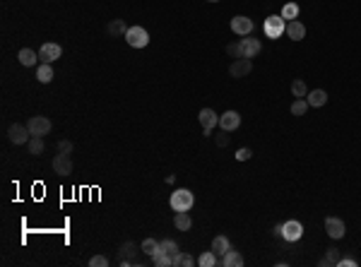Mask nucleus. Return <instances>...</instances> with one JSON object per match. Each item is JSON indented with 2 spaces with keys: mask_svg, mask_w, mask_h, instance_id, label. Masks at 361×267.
Instances as JSON below:
<instances>
[{
  "mask_svg": "<svg viewBox=\"0 0 361 267\" xmlns=\"http://www.w3.org/2000/svg\"><path fill=\"white\" fill-rule=\"evenodd\" d=\"M193 202H195V198H193V193L186 188H178L171 193V198H169V205H171V210L174 212H188L190 207H193Z\"/></svg>",
  "mask_w": 361,
  "mask_h": 267,
  "instance_id": "nucleus-1",
  "label": "nucleus"
},
{
  "mask_svg": "<svg viewBox=\"0 0 361 267\" xmlns=\"http://www.w3.org/2000/svg\"><path fill=\"white\" fill-rule=\"evenodd\" d=\"M263 29H265V36H267V39H279V36L286 32L284 17H282V15H270V17L265 20Z\"/></svg>",
  "mask_w": 361,
  "mask_h": 267,
  "instance_id": "nucleus-2",
  "label": "nucleus"
},
{
  "mask_svg": "<svg viewBox=\"0 0 361 267\" xmlns=\"http://www.w3.org/2000/svg\"><path fill=\"white\" fill-rule=\"evenodd\" d=\"M125 41H128V46H132V48H145V46L150 44V34H147L145 27H130V29L125 32Z\"/></svg>",
  "mask_w": 361,
  "mask_h": 267,
  "instance_id": "nucleus-3",
  "label": "nucleus"
},
{
  "mask_svg": "<svg viewBox=\"0 0 361 267\" xmlns=\"http://www.w3.org/2000/svg\"><path fill=\"white\" fill-rule=\"evenodd\" d=\"M27 128H29V133L34 137H44V135L51 133V128H53V123L48 121L46 116H32L29 123H27Z\"/></svg>",
  "mask_w": 361,
  "mask_h": 267,
  "instance_id": "nucleus-4",
  "label": "nucleus"
},
{
  "mask_svg": "<svg viewBox=\"0 0 361 267\" xmlns=\"http://www.w3.org/2000/svg\"><path fill=\"white\" fill-rule=\"evenodd\" d=\"M8 137H10L12 145H27V142L32 140V133H29V128L22 125V123H12L10 128H8Z\"/></svg>",
  "mask_w": 361,
  "mask_h": 267,
  "instance_id": "nucleus-5",
  "label": "nucleus"
},
{
  "mask_svg": "<svg viewBox=\"0 0 361 267\" xmlns=\"http://www.w3.org/2000/svg\"><path fill=\"white\" fill-rule=\"evenodd\" d=\"M251 70H253V60H251V58H236V60L229 65V75L239 79V77L251 75Z\"/></svg>",
  "mask_w": 361,
  "mask_h": 267,
  "instance_id": "nucleus-6",
  "label": "nucleus"
},
{
  "mask_svg": "<svg viewBox=\"0 0 361 267\" xmlns=\"http://www.w3.org/2000/svg\"><path fill=\"white\" fill-rule=\"evenodd\" d=\"M282 236H284V241H289V243H296V241L304 236V226H301V222H296V219L284 222L282 224Z\"/></svg>",
  "mask_w": 361,
  "mask_h": 267,
  "instance_id": "nucleus-7",
  "label": "nucleus"
},
{
  "mask_svg": "<svg viewBox=\"0 0 361 267\" xmlns=\"http://www.w3.org/2000/svg\"><path fill=\"white\" fill-rule=\"evenodd\" d=\"M253 20L251 17H243V15H236L234 20H231V32L239 34V36H248V34L253 32Z\"/></svg>",
  "mask_w": 361,
  "mask_h": 267,
  "instance_id": "nucleus-8",
  "label": "nucleus"
},
{
  "mask_svg": "<svg viewBox=\"0 0 361 267\" xmlns=\"http://www.w3.org/2000/svg\"><path fill=\"white\" fill-rule=\"evenodd\" d=\"M60 56H63V48L58 44H44L39 48V60L41 63H55Z\"/></svg>",
  "mask_w": 361,
  "mask_h": 267,
  "instance_id": "nucleus-9",
  "label": "nucleus"
},
{
  "mask_svg": "<svg viewBox=\"0 0 361 267\" xmlns=\"http://www.w3.org/2000/svg\"><path fill=\"white\" fill-rule=\"evenodd\" d=\"M325 231H328L330 238H342V236L347 234V226H344V222L339 219V217H328L325 219Z\"/></svg>",
  "mask_w": 361,
  "mask_h": 267,
  "instance_id": "nucleus-10",
  "label": "nucleus"
},
{
  "mask_svg": "<svg viewBox=\"0 0 361 267\" xmlns=\"http://www.w3.org/2000/svg\"><path fill=\"white\" fill-rule=\"evenodd\" d=\"M53 171L58 173V176L73 173V156L70 154H55L53 156Z\"/></svg>",
  "mask_w": 361,
  "mask_h": 267,
  "instance_id": "nucleus-11",
  "label": "nucleus"
},
{
  "mask_svg": "<svg viewBox=\"0 0 361 267\" xmlns=\"http://www.w3.org/2000/svg\"><path fill=\"white\" fill-rule=\"evenodd\" d=\"M241 125V116L236 111H227L219 116V128L222 130H227V133H231V130H236Z\"/></svg>",
  "mask_w": 361,
  "mask_h": 267,
  "instance_id": "nucleus-12",
  "label": "nucleus"
},
{
  "mask_svg": "<svg viewBox=\"0 0 361 267\" xmlns=\"http://www.w3.org/2000/svg\"><path fill=\"white\" fill-rule=\"evenodd\" d=\"M260 48H263V44H260L258 39H251V36L241 39V51H243V58H255L258 53H260Z\"/></svg>",
  "mask_w": 361,
  "mask_h": 267,
  "instance_id": "nucleus-13",
  "label": "nucleus"
},
{
  "mask_svg": "<svg viewBox=\"0 0 361 267\" xmlns=\"http://www.w3.org/2000/svg\"><path fill=\"white\" fill-rule=\"evenodd\" d=\"M286 36H289L292 41H304V36H306V27H304V22L289 20V22H286Z\"/></svg>",
  "mask_w": 361,
  "mask_h": 267,
  "instance_id": "nucleus-14",
  "label": "nucleus"
},
{
  "mask_svg": "<svg viewBox=\"0 0 361 267\" xmlns=\"http://www.w3.org/2000/svg\"><path fill=\"white\" fill-rule=\"evenodd\" d=\"M197 118H200V125H202V130H212L214 125H219V116L212 109H202V111L197 113Z\"/></svg>",
  "mask_w": 361,
  "mask_h": 267,
  "instance_id": "nucleus-15",
  "label": "nucleus"
},
{
  "mask_svg": "<svg viewBox=\"0 0 361 267\" xmlns=\"http://www.w3.org/2000/svg\"><path fill=\"white\" fill-rule=\"evenodd\" d=\"M217 265H224V267H243V255H241L239 250H227L224 255H222V260H219Z\"/></svg>",
  "mask_w": 361,
  "mask_h": 267,
  "instance_id": "nucleus-16",
  "label": "nucleus"
},
{
  "mask_svg": "<svg viewBox=\"0 0 361 267\" xmlns=\"http://www.w3.org/2000/svg\"><path fill=\"white\" fill-rule=\"evenodd\" d=\"M135 243L132 241H125V243L120 245L118 255H120V265H130V262H135Z\"/></svg>",
  "mask_w": 361,
  "mask_h": 267,
  "instance_id": "nucleus-17",
  "label": "nucleus"
},
{
  "mask_svg": "<svg viewBox=\"0 0 361 267\" xmlns=\"http://www.w3.org/2000/svg\"><path fill=\"white\" fill-rule=\"evenodd\" d=\"M55 72H53V65L51 63H41V65L36 67V79L41 82V84H48V82H53Z\"/></svg>",
  "mask_w": 361,
  "mask_h": 267,
  "instance_id": "nucleus-18",
  "label": "nucleus"
},
{
  "mask_svg": "<svg viewBox=\"0 0 361 267\" xmlns=\"http://www.w3.org/2000/svg\"><path fill=\"white\" fill-rule=\"evenodd\" d=\"M306 101H308V106H313V109H320V106H325V101H328V94H325L323 89H313V92H308V94H306Z\"/></svg>",
  "mask_w": 361,
  "mask_h": 267,
  "instance_id": "nucleus-19",
  "label": "nucleus"
},
{
  "mask_svg": "<svg viewBox=\"0 0 361 267\" xmlns=\"http://www.w3.org/2000/svg\"><path fill=\"white\" fill-rule=\"evenodd\" d=\"M174 226L178 229V231H190V226H193V219H190V214H188V212H176Z\"/></svg>",
  "mask_w": 361,
  "mask_h": 267,
  "instance_id": "nucleus-20",
  "label": "nucleus"
},
{
  "mask_svg": "<svg viewBox=\"0 0 361 267\" xmlns=\"http://www.w3.org/2000/svg\"><path fill=\"white\" fill-rule=\"evenodd\" d=\"M17 58H20V63H22L24 67H34L36 60H39V53H34L32 48H22V51L17 53Z\"/></svg>",
  "mask_w": 361,
  "mask_h": 267,
  "instance_id": "nucleus-21",
  "label": "nucleus"
},
{
  "mask_svg": "<svg viewBox=\"0 0 361 267\" xmlns=\"http://www.w3.org/2000/svg\"><path fill=\"white\" fill-rule=\"evenodd\" d=\"M339 250L337 248H328V253H325V257L320 260V267H337L339 265Z\"/></svg>",
  "mask_w": 361,
  "mask_h": 267,
  "instance_id": "nucleus-22",
  "label": "nucleus"
},
{
  "mask_svg": "<svg viewBox=\"0 0 361 267\" xmlns=\"http://www.w3.org/2000/svg\"><path fill=\"white\" fill-rule=\"evenodd\" d=\"M152 265L154 267H174V257L169 255V253H162V250H157L152 255Z\"/></svg>",
  "mask_w": 361,
  "mask_h": 267,
  "instance_id": "nucleus-23",
  "label": "nucleus"
},
{
  "mask_svg": "<svg viewBox=\"0 0 361 267\" xmlns=\"http://www.w3.org/2000/svg\"><path fill=\"white\" fill-rule=\"evenodd\" d=\"M195 265V257L190 255V253H183V250H178L174 255V267H193Z\"/></svg>",
  "mask_w": 361,
  "mask_h": 267,
  "instance_id": "nucleus-24",
  "label": "nucleus"
},
{
  "mask_svg": "<svg viewBox=\"0 0 361 267\" xmlns=\"http://www.w3.org/2000/svg\"><path fill=\"white\" fill-rule=\"evenodd\" d=\"M229 248H231V243H229V238H227V236H214V241H212V250H214L217 255H224Z\"/></svg>",
  "mask_w": 361,
  "mask_h": 267,
  "instance_id": "nucleus-25",
  "label": "nucleus"
},
{
  "mask_svg": "<svg viewBox=\"0 0 361 267\" xmlns=\"http://www.w3.org/2000/svg\"><path fill=\"white\" fill-rule=\"evenodd\" d=\"M217 262L219 260H217V253H214V250H205L202 255L197 257V265L200 267H214Z\"/></svg>",
  "mask_w": 361,
  "mask_h": 267,
  "instance_id": "nucleus-26",
  "label": "nucleus"
},
{
  "mask_svg": "<svg viewBox=\"0 0 361 267\" xmlns=\"http://www.w3.org/2000/svg\"><path fill=\"white\" fill-rule=\"evenodd\" d=\"M29 145V154H34V156H39V154H44V137H34L32 135V140L27 142Z\"/></svg>",
  "mask_w": 361,
  "mask_h": 267,
  "instance_id": "nucleus-27",
  "label": "nucleus"
},
{
  "mask_svg": "<svg viewBox=\"0 0 361 267\" xmlns=\"http://www.w3.org/2000/svg\"><path fill=\"white\" fill-rule=\"evenodd\" d=\"M292 94H294L296 99H304V97L308 94L306 82H304V79H294V82H292Z\"/></svg>",
  "mask_w": 361,
  "mask_h": 267,
  "instance_id": "nucleus-28",
  "label": "nucleus"
},
{
  "mask_svg": "<svg viewBox=\"0 0 361 267\" xmlns=\"http://www.w3.org/2000/svg\"><path fill=\"white\" fill-rule=\"evenodd\" d=\"M125 32H128V27H125V22H123V20H113V22L109 24V34H111V36H125Z\"/></svg>",
  "mask_w": 361,
  "mask_h": 267,
  "instance_id": "nucleus-29",
  "label": "nucleus"
},
{
  "mask_svg": "<svg viewBox=\"0 0 361 267\" xmlns=\"http://www.w3.org/2000/svg\"><path fill=\"white\" fill-rule=\"evenodd\" d=\"M159 250H162V253H169V255L174 257L176 253H178V243L171 241V238H164V241H159Z\"/></svg>",
  "mask_w": 361,
  "mask_h": 267,
  "instance_id": "nucleus-30",
  "label": "nucleus"
},
{
  "mask_svg": "<svg viewBox=\"0 0 361 267\" xmlns=\"http://www.w3.org/2000/svg\"><path fill=\"white\" fill-rule=\"evenodd\" d=\"M140 248H142V253H145V255H150V257H152L154 253L159 250V241H154V238H145Z\"/></svg>",
  "mask_w": 361,
  "mask_h": 267,
  "instance_id": "nucleus-31",
  "label": "nucleus"
},
{
  "mask_svg": "<svg viewBox=\"0 0 361 267\" xmlns=\"http://www.w3.org/2000/svg\"><path fill=\"white\" fill-rule=\"evenodd\" d=\"M282 17L284 20H296L299 17V5L296 3H286L284 8H282Z\"/></svg>",
  "mask_w": 361,
  "mask_h": 267,
  "instance_id": "nucleus-32",
  "label": "nucleus"
},
{
  "mask_svg": "<svg viewBox=\"0 0 361 267\" xmlns=\"http://www.w3.org/2000/svg\"><path fill=\"white\" fill-rule=\"evenodd\" d=\"M306 111H308L306 99H296L294 104H292V113H294V116H306Z\"/></svg>",
  "mask_w": 361,
  "mask_h": 267,
  "instance_id": "nucleus-33",
  "label": "nucleus"
},
{
  "mask_svg": "<svg viewBox=\"0 0 361 267\" xmlns=\"http://www.w3.org/2000/svg\"><path fill=\"white\" fill-rule=\"evenodd\" d=\"M227 53H229L234 60L236 58H243V51H241V41H234V44H227Z\"/></svg>",
  "mask_w": 361,
  "mask_h": 267,
  "instance_id": "nucleus-34",
  "label": "nucleus"
},
{
  "mask_svg": "<svg viewBox=\"0 0 361 267\" xmlns=\"http://www.w3.org/2000/svg\"><path fill=\"white\" fill-rule=\"evenodd\" d=\"M89 267H109V257L92 255V257H89Z\"/></svg>",
  "mask_w": 361,
  "mask_h": 267,
  "instance_id": "nucleus-35",
  "label": "nucleus"
},
{
  "mask_svg": "<svg viewBox=\"0 0 361 267\" xmlns=\"http://www.w3.org/2000/svg\"><path fill=\"white\" fill-rule=\"evenodd\" d=\"M58 154H73V142L70 140H60L58 142Z\"/></svg>",
  "mask_w": 361,
  "mask_h": 267,
  "instance_id": "nucleus-36",
  "label": "nucleus"
},
{
  "mask_svg": "<svg viewBox=\"0 0 361 267\" xmlns=\"http://www.w3.org/2000/svg\"><path fill=\"white\" fill-rule=\"evenodd\" d=\"M214 142H217V147H227L231 142V137L227 135V130H222V135H217V137H214Z\"/></svg>",
  "mask_w": 361,
  "mask_h": 267,
  "instance_id": "nucleus-37",
  "label": "nucleus"
},
{
  "mask_svg": "<svg viewBox=\"0 0 361 267\" xmlns=\"http://www.w3.org/2000/svg\"><path fill=\"white\" fill-rule=\"evenodd\" d=\"M251 156H253V152L248 149V147H243V149H239V152H236V159H239V161H248Z\"/></svg>",
  "mask_w": 361,
  "mask_h": 267,
  "instance_id": "nucleus-38",
  "label": "nucleus"
},
{
  "mask_svg": "<svg viewBox=\"0 0 361 267\" xmlns=\"http://www.w3.org/2000/svg\"><path fill=\"white\" fill-rule=\"evenodd\" d=\"M337 267H356V260H351V257H339Z\"/></svg>",
  "mask_w": 361,
  "mask_h": 267,
  "instance_id": "nucleus-39",
  "label": "nucleus"
},
{
  "mask_svg": "<svg viewBox=\"0 0 361 267\" xmlns=\"http://www.w3.org/2000/svg\"><path fill=\"white\" fill-rule=\"evenodd\" d=\"M207 3H219V0H207Z\"/></svg>",
  "mask_w": 361,
  "mask_h": 267,
  "instance_id": "nucleus-40",
  "label": "nucleus"
}]
</instances>
